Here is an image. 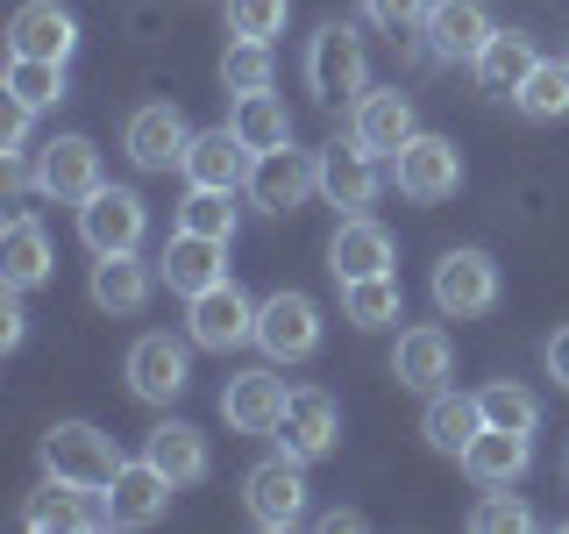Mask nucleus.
I'll return each mask as SVG.
<instances>
[{
	"mask_svg": "<svg viewBox=\"0 0 569 534\" xmlns=\"http://www.w3.org/2000/svg\"><path fill=\"white\" fill-rule=\"evenodd\" d=\"M462 471H470V485H485V492H498V485H520L527 477V463H533V435L527 427H477L470 435V449L456 456Z\"/></svg>",
	"mask_w": 569,
	"mask_h": 534,
	"instance_id": "nucleus-16",
	"label": "nucleus"
},
{
	"mask_svg": "<svg viewBox=\"0 0 569 534\" xmlns=\"http://www.w3.org/2000/svg\"><path fill=\"white\" fill-rule=\"evenodd\" d=\"M157 271H164L171 293H207V285L228 278V243L221 236H192V228H178V236L164 243V257H157Z\"/></svg>",
	"mask_w": 569,
	"mask_h": 534,
	"instance_id": "nucleus-23",
	"label": "nucleus"
},
{
	"mask_svg": "<svg viewBox=\"0 0 569 534\" xmlns=\"http://www.w3.org/2000/svg\"><path fill=\"white\" fill-rule=\"evenodd\" d=\"M356 527H363V513H349V506L328 513V534H356Z\"/></svg>",
	"mask_w": 569,
	"mask_h": 534,
	"instance_id": "nucleus-44",
	"label": "nucleus"
},
{
	"mask_svg": "<svg viewBox=\"0 0 569 534\" xmlns=\"http://www.w3.org/2000/svg\"><path fill=\"white\" fill-rule=\"evenodd\" d=\"M186 115H178L171 100H150V107H136L129 115V129H121V150H129V165L136 171H171V165H186Z\"/></svg>",
	"mask_w": 569,
	"mask_h": 534,
	"instance_id": "nucleus-13",
	"label": "nucleus"
},
{
	"mask_svg": "<svg viewBox=\"0 0 569 534\" xmlns=\"http://www.w3.org/2000/svg\"><path fill=\"white\" fill-rule=\"evenodd\" d=\"M391 257H399V243H391V228L370 221V214H342V228L328 236L335 285H342V278H378V271H391Z\"/></svg>",
	"mask_w": 569,
	"mask_h": 534,
	"instance_id": "nucleus-18",
	"label": "nucleus"
},
{
	"mask_svg": "<svg viewBox=\"0 0 569 534\" xmlns=\"http://www.w3.org/2000/svg\"><path fill=\"white\" fill-rule=\"evenodd\" d=\"M307 86L320 107H342L370 86V58H363V36L349 22H320L313 43H307Z\"/></svg>",
	"mask_w": 569,
	"mask_h": 534,
	"instance_id": "nucleus-2",
	"label": "nucleus"
},
{
	"mask_svg": "<svg viewBox=\"0 0 569 534\" xmlns=\"http://www.w3.org/2000/svg\"><path fill=\"white\" fill-rule=\"evenodd\" d=\"M228 129L242 136V150H284L292 142V115H284V100L263 86V93H236V107H228Z\"/></svg>",
	"mask_w": 569,
	"mask_h": 534,
	"instance_id": "nucleus-31",
	"label": "nucleus"
},
{
	"mask_svg": "<svg viewBox=\"0 0 569 534\" xmlns=\"http://www.w3.org/2000/svg\"><path fill=\"white\" fill-rule=\"evenodd\" d=\"M186 186H213V192H242L249 186V150L236 129H200L186 142Z\"/></svg>",
	"mask_w": 569,
	"mask_h": 534,
	"instance_id": "nucleus-24",
	"label": "nucleus"
},
{
	"mask_svg": "<svg viewBox=\"0 0 569 534\" xmlns=\"http://www.w3.org/2000/svg\"><path fill=\"white\" fill-rule=\"evenodd\" d=\"M79 50V22H71V8L58 0H22L8 22V58H71Z\"/></svg>",
	"mask_w": 569,
	"mask_h": 534,
	"instance_id": "nucleus-21",
	"label": "nucleus"
},
{
	"mask_svg": "<svg viewBox=\"0 0 569 534\" xmlns=\"http://www.w3.org/2000/svg\"><path fill=\"white\" fill-rule=\"evenodd\" d=\"M22 521H29V527H64V534L114 527V521H107V498L86 492V485H71V477H50V485L22 506Z\"/></svg>",
	"mask_w": 569,
	"mask_h": 534,
	"instance_id": "nucleus-25",
	"label": "nucleus"
},
{
	"mask_svg": "<svg viewBox=\"0 0 569 534\" xmlns=\"http://www.w3.org/2000/svg\"><path fill=\"white\" fill-rule=\"evenodd\" d=\"M186 328H192V343H200V349L228 356V349L257 343V307H249V293H242L236 278H221V285H207V293L186 299Z\"/></svg>",
	"mask_w": 569,
	"mask_h": 534,
	"instance_id": "nucleus-5",
	"label": "nucleus"
},
{
	"mask_svg": "<svg viewBox=\"0 0 569 534\" xmlns=\"http://www.w3.org/2000/svg\"><path fill=\"white\" fill-rule=\"evenodd\" d=\"M257 343H263L271 364H307V356L320 349V307H313L307 293L284 285V293H271L257 307Z\"/></svg>",
	"mask_w": 569,
	"mask_h": 534,
	"instance_id": "nucleus-8",
	"label": "nucleus"
},
{
	"mask_svg": "<svg viewBox=\"0 0 569 534\" xmlns=\"http://www.w3.org/2000/svg\"><path fill=\"white\" fill-rule=\"evenodd\" d=\"M22 307H14V285H8V307H0V349H22Z\"/></svg>",
	"mask_w": 569,
	"mask_h": 534,
	"instance_id": "nucleus-43",
	"label": "nucleus"
},
{
	"mask_svg": "<svg viewBox=\"0 0 569 534\" xmlns=\"http://www.w3.org/2000/svg\"><path fill=\"white\" fill-rule=\"evenodd\" d=\"M435 307L449 320H477L498 307V264L485 249H449V257L435 264Z\"/></svg>",
	"mask_w": 569,
	"mask_h": 534,
	"instance_id": "nucleus-10",
	"label": "nucleus"
},
{
	"mask_svg": "<svg viewBox=\"0 0 569 534\" xmlns=\"http://www.w3.org/2000/svg\"><path fill=\"white\" fill-rule=\"evenodd\" d=\"M8 100H22V107H58L64 100V65L58 58H8Z\"/></svg>",
	"mask_w": 569,
	"mask_h": 534,
	"instance_id": "nucleus-34",
	"label": "nucleus"
},
{
	"mask_svg": "<svg viewBox=\"0 0 569 534\" xmlns=\"http://www.w3.org/2000/svg\"><path fill=\"white\" fill-rule=\"evenodd\" d=\"M427 8H435V0H363V14H370L385 36H413V29L427 22Z\"/></svg>",
	"mask_w": 569,
	"mask_h": 534,
	"instance_id": "nucleus-40",
	"label": "nucleus"
},
{
	"mask_svg": "<svg viewBox=\"0 0 569 534\" xmlns=\"http://www.w3.org/2000/svg\"><path fill=\"white\" fill-rule=\"evenodd\" d=\"M320 192H328V207L363 214L385 192V157H370L356 136L349 142H328V150H320Z\"/></svg>",
	"mask_w": 569,
	"mask_h": 534,
	"instance_id": "nucleus-15",
	"label": "nucleus"
},
{
	"mask_svg": "<svg viewBox=\"0 0 569 534\" xmlns=\"http://www.w3.org/2000/svg\"><path fill=\"white\" fill-rule=\"evenodd\" d=\"M36 192H43V200H58V207L93 200V192H100V150H93V136H58V142H43Z\"/></svg>",
	"mask_w": 569,
	"mask_h": 534,
	"instance_id": "nucleus-14",
	"label": "nucleus"
},
{
	"mask_svg": "<svg viewBox=\"0 0 569 534\" xmlns=\"http://www.w3.org/2000/svg\"><path fill=\"white\" fill-rule=\"evenodd\" d=\"M236 192H213V186H192L186 192V207H178V228H192V236H236Z\"/></svg>",
	"mask_w": 569,
	"mask_h": 534,
	"instance_id": "nucleus-36",
	"label": "nucleus"
},
{
	"mask_svg": "<svg viewBox=\"0 0 569 534\" xmlns=\"http://www.w3.org/2000/svg\"><path fill=\"white\" fill-rule=\"evenodd\" d=\"M485 427V406L470 399V392H427V414H420V435H427V449H441V456H462L470 449V435Z\"/></svg>",
	"mask_w": 569,
	"mask_h": 534,
	"instance_id": "nucleus-28",
	"label": "nucleus"
},
{
	"mask_svg": "<svg viewBox=\"0 0 569 534\" xmlns=\"http://www.w3.org/2000/svg\"><path fill=\"white\" fill-rule=\"evenodd\" d=\"M171 492H178L171 477L157 471L150 456H136V463H121V477L100 498H107V521H114V527H150V521H164Z\"/></svg>",
	"mask_w": 569,
	"mask_h": 534,
	"instance_id": "nucleus-20",
	"label": "nucleus"
},
{
	"mask_svg": "<svg viewBox=\"0 0 569 534\" xmlns=\"http://www.w3.org/2000/svg\"><path fill=\"white\" fill-rule=\"evenodd\" d=\"M284 378L278 370H236V378L221 385V421L236 427V435H278V414H284Z\"/></svg>",
	"mask_w": 569,
	"mask_h": 534,
	"instance_id": "nucleus-19",
	"label": "nucleus"
},
{
	"mask_svg": "<svg viewBox=\"0 0 569 534\" xmlns=\"http://www.w3.org/2000/svg\"><path fill=\"white\" fill-rule=\"evenodd\" d=\"M391 178H399V192L413 207H441V200H456V186H462V150L449 136H413L391 157Z\"/></svg>",
	"mask_w": 569,
	"mask_h": 534,
	"instance_id": "nucleus-6",
	"label": "nucleus"
},
{
	"mask_svg": "<svg viewBox=\"0 0 569 534\" xmlns=\"http://www.w3.org/2000/svg\"><path fill=\"white\" fill-rule=\"evenodd\" d=\"M142 228H150V207L129 186H100L93 200H79V243L93 257H114V249H136Z\"/></svg>",
	"mask_w": 569,
	"mask_h": 534,
	"instance_id": "nucleus-9",
	"label": "nucleus"
},
{
	"mask_svg": "<svg viewBox=\"0 0 569 534\" xmlns=\"http://www.w3.org/2000/svg\"><path fill=\"white\" fill-rule=\"evenodd\" d=\"M420 36H427V50H435L441 65H477L485 43L498 36V22H491L485 0H435L427 22H420Z\"/></svg>",
	"mask_w": 569,
	"mask_h": 534,
	"instance_id": "nucleus-11",
	"label": "nucleus"
},
{
	"mask_svg": "<svg viewBox=\"0 0 569 534\" xmlns=\"http://www.w3.org/2000/svg\"><path fill=\"white\" fill-rule=\"evenodd\" d=\"M221 86H228V93H263V86H271V43L236 36L228 58H221Z\"/></svg>",
	"mask_w": 569,
	"mask_h": 534,
	"instance_id": "nucleus-37",
	"label": "nucleus"
},
{
	"mask_svg": "<svg viewBox=\"0 0 569 534\" xmlns=\"http://www.w3.org/2000/svg\"><path fill=\"white\" fill-rule=\"evenodd\" d=\"M121 370H129V392L142 406H171L178 392H186V378H192V370H186V343H171V335H136Z\"/></svg>",
	"mask_w": 569,
	"mask_h": 534,
	"instance_id": "nucleus-17",
	"label": "nucleus"
},
{
	"mask_svg": "<svg viewBox=\"0 0 569 534\" xmlns=\"http://www.w3.org/2000/svg\"><path fill=\"white\" fill-rule=\"evenodd\" d=\"M477 406H485V421H491V427H527V435L541 427V399H533L527 385H512V378L485 385V392H477Z\"/></svg>",
	"mask_w": 569,
	"mask_h": 534,
	"instance_id": "nucleus-35",
	"label": "nucleus"
},
{
	"mask_svg": "<svg viewBox=\"0 0 569 534\" xmlns=\"http://www.w3.org/2000/svg\"><path fill=\"white\" fill-rule=\"evenodd\" d=\"M541 65V50H533V36H520V29H498L491 43H485V58H477L470 71H477V86H485L491 100H512L527 86V71Z\"/></svg>",
	"mask_w": 569,
	"mask_h": 534,
	"instance_id": "nucleus-29",
	"label": "nucleus"
},
{
	"mask_svg": "<svg viewBox=\"0 0 569 534\" xmlns=\"http://www.w3.org/2000/svg\"><path fill=\"white\" fill-rule=\"evenodd\" d=\"M349 136L363 142L370 157H399L420 129H413V107H406L399 86H363V93L349 100Z\"/></svg>",
	"mask_w": 569,
	"mask_h": 534,
	"instance_id": "nucleus-12",
	"label": "nucleus"
},
{
	"mask_svg": "<svg viewBox=\"0 0 569 534\" xmlns=\"http://www.w3.org/2000/svg\"><path fill=\"white\" fill-rule=\"evenodd\" d=\"M249 200H257L263 214H292V207H307L313 192H320V150H257L249 157Z\"/></svg>",
	"mask_w": 569,
	"mask_h": 534,
	"instance_id": "nucleus-4",
	"label": "nucleus"
},
{
	"mask_svg": "<svg viewBox=\"0 0 569 534\" xmlns=\"http://www.w3.org/2000/svg\"><path fill=\"white\" fill-rule=\"evenodd\" d=\"M284 14H292V0H228V36L271 43V36H284Z\"/></svg>",
	"mask_w": 569,
	"mask_h": 534,
	"instance_id": "nucleus-38",
	"label": "nucleus"
},
{
	"mask_svg": "<svg viewBox=\"0 0 569 534\" xmlns=\"http://www.w3.org/2000/svg\"><path fill=\"white\" fill-rule=\"evenodd\" d=\"M142 456H150L171 485H200V477L213 471V449H207V435L192 421H157L150 435H142Z\"/></svg>",
	"mask_w": 569,
	"mask_h": 534,
	"instance_id": "nucleus-26",
	"label": "nucleus"
},
{
	"mask_svg": "<svg viewBox=\"0 0 569 534\" xmlns=\"http://www.w3.org/2000/svg\"><path fill=\"white\" fill-rule=\"evenodd\" d=\"M449 370H456V349H449V335H441L435 320L399 328V349H391V378H399V392H441Z\"/></svg>",
	"mask_w": 569,
	"mask_h": 534,
	"instance_id": "nucleus-22",
	"label": "nucleus"
},
{
	"mask_svg": "<svg viewBox=\"0 0 569 534\" xmlns=\"http://www.w3.org/2000/svg\"><path fill=\"white\" fill-rule=\"evenodd\" d=\"M29 115H36V107L8 100V121H0V157H29Z\"/></svg>",
	"mask_w": 569,
	"mask_h": 534,
	"instance_id": "nucleus-41",
	"label": "nucleus"
},
{
	"mask_svg": "<svg viewBox=\"0 0 569 534\" xmlns=\"http://www.w3.org/2000/svg\"><path fill=\"white\" fill-rule=\"evenodd\" d=\"M278 449L299 456V463L335 456L342 449V406H335L320 385H299L292 399H284V414H278Z\"/></svg>",
	"mask_w": 569,
	"mask_h": 534,
	"instance_id": "nucleus-7",
	"label": "nucleus"
},
{
	"mask_svg": "<svg viewBox=\"0 0 569 534\" xmlns=\"http://www.w3.org/2000/svg\"><path fill=\"white\" fill-rule=\"evenodd\" d=\"M399 314H406L399 271H378V278H342V320H349V328H391Z\"/></svg>",
	"mask_w": 569,
	"mask_h": 534,
	"instance_id": "nucleus-32",
	"label": "nucleus"
},
{
	"mask_svg": "<svg viewBox=\"0 0 569 534\" xmlns=\"http://www.w3.org/2000/svg\"><path fill=\"white\" fill-rule=\"evenodd\" d=\"M50 236L36 228V214H8V228H0V278L14 285V293H29V285L50 278Z\"/></svg>",
	"mask_w": 569,
	"mask_h": 534,
	"instance_id": "nucleus-27",
	"label": "nucleus"
},
{
	"mask_svg": "<svg viewBox=\"0 0 569 534\" xmlns=\"http://www.w3.org/2000/svg\"><path fill=\"white\" fill-rule=\"evenodd\" d=\"M121 456L114 449V435H100L93 421H58L43 435V471L50 477H71V485H86V492H107L121 477Z\"/></svg>",
	"mask_w": 569,
	"mask_h": 534,
	"instance_id": "nucleus-1",
	"label": "nucleus"
},
{
	"mask_svg": "<svg viewBox=\"0 0 569 534\" xmlns=\"http://www.w3.org/2000/svg\"><path fill=\"white\" fill-rule=\"evenodd\" d=\"M548 378H556V385L569 392V328H556V335H548Z\"/></svg>",
	"mask_w": 569,
	"mask_h": 534,
	"instance_id": "nucleus-42",
	"label": "nucleus"
},
{
	"mask_svg": "<svg viewBox=\"0 0 569 534\" xmlns=\"http://www.w3.org/2000/svg\"><path fill=\"white\" fill-rule=\"evenodd\" d=\"M242 506H249V521L257 527H271V534H284V527H299L307 521V463L299 456H263L257 471L242 477Z\"/></svg>",
	"mask_w": 569,
	"mask_h": 534,
	"instance_id": "nucleus-3",
	"label": "nucleus"
},
{
	"mask_svg": "<svg viewBox=\"0 0 569 534\" xmlns=\"http://www.w3.org/2000/svg\"><path fill=\"white\" fill-rule=\"evenodd\" d=\"M512 107H520L527 121H562L569 115V58H541L527 71V86L512 93Z\"/></svg>",
	"mask_w": 569,
	"mask_h": 534,
	"instance_id": "nucleus-33",
	"label": "nucleus"
},
{
	"mask_svg": "<svg viewBox=\"0 0 569 534\" xmlns=\"http://www.w3.org/2000/svg\"><path fill=\"white\" fill-rule=\"evenodd\" d=\"M470 527L477 534H520V527H533V513H527V498H512V485H498L491 498L470 506Z\"/></svg>",
	"mask_w": 569,
	"mask_h": 534,
	"instance_id": "nucleus-39",
	"label": "nucleus"
},
{
	"mask_svg": "<svg viewBox=\"0 0 569 534\" xmlns=\"http://www.w3.org/2000/svg\"><path fill=\"white\" fill-rule=\"evenodd\" d=\"M150 264L136 257V249H114V257L93 264V307L100 314H142L150 307Z\"/></svg>",
	"mask_w": 569,
	"mask_h": 534,
	"instance_id": "nucleus-30",
	"label": "nucleus"
}]
</instances>
